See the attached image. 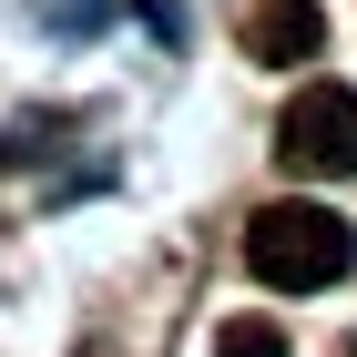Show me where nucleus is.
Instances as JSON below:
<instances>
[{
  "mask_svg": "<svg viewBox=\"0 0 357 357\" xmlns=\"http://www.w3.org/2000/svg\"><path fill=\"white\" fill-rule=\"evenodd\" d=\"M357 255L347 215L337 204H306V194H275V204H255L245 215V266L266 275V286H286V296H306V286H337Z\"/></svg>",
  "mask_w": 357,
  "mask_h": 357,
  "instance_id": "obj_1",
  "label": "nucleus"
},
{
  "mask_svg": "<svg viewBox=\"0 0 357 357\" xmlns=\"http://www.w3.org/2000/svg\"><path fill=\"white\" fill-rule=\"evenodd\" d=\"M275 164L317 174V184L357 174V92L347 82H306L296 102H286V123H275Z\"/></svg>",
  "mask_w": 357,
  "mask_h": 357,
  "instance_id": "obj_2",
  "label": "nucleus"
},
{
  "mask_svg": "<svg viewBox=\"0 0 357 357\" xmlns=\"http://www.w3.org/2000/svg\"><path fill=\"white\" fill-rule=\"evenodd\" d=\"M317 41H327V10L317 0H245V61L296 72V61H317Z\"/></svg>",
  "mask_w": 357,
  "mask_h": 357,
  "instance_id": "obj_3",
  "label": "nucleus"
},
{
  "mask_svg": "<svg viewBox=\"0 0 357 357\" xmlns=\"http://www.w3.org/2000/svg\"><path fill=\"white\" fill-rule=\"evenodd\" d=\"M215 357H286V337H275V317H225Z\"/></svg>",
  "mask_w": 357,
  "mask_h": 357,
  "instance_id": "obj_4",
  "label": "nucleus"
}]
</instances>
